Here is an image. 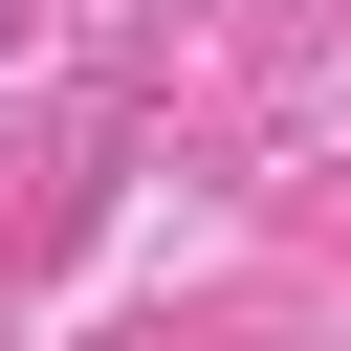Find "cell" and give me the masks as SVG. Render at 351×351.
<instances>
[{
	"label": "cell",
	"mask_w": 351,
	"mask_h": 351,
	"mask_svg": "<svg viewBox=\"0 0 351 351\" xmlns=\"http://www.w3.org/2000/svg\"><path fill=\"white\" fill-rule=\"evenodd\" d=\"M0 44H22V22H0Z\"/></svg>",
	"instance_id": "obj_1"
}]
</instances>
